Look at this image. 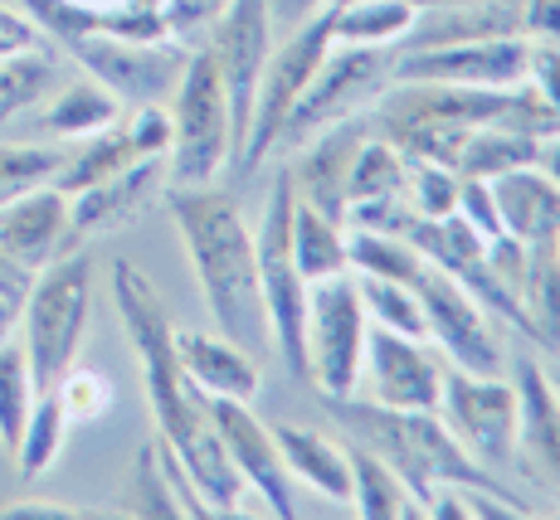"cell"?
Returning <instances> with one entry per match:
<instances>
[{"label": "cell", "instance_id": "29", "mask_svg": "<svg viewBox=\"0 0 560 520\" xmlns=\"http://www.w3.org/2000/svg\"><path fill=\"white\" fill-rule=\"evenodd\" d=\"M541 156V142L532 132H516V127H502V122H488V127H472L458 146V161L454 170L468 180H498L516 166H532Z\"/></svg>", "mask_w": 560, "mask_h": 520}, {"label": "cell", "instance_id": "53", "mask_svg": "<svg viewBox=\"0 0 560 520\" xmlns=\"http://www.w3.org/2000/svg\"><path fill=\"white\" fill-rule=\"evenodd\" d=\"M15 331H20V297H10V292L0 287V345H5Z\"/></svg>", "mask_w": 560, "mask_h": 520}, {"label": "cell", "instance_id": "56", "mask_svg": "<svg viewBox=\"0 0 560 520\" xmlns=\"http://www.w3.org/2000/svg\"><path fill=\"white\" fill-rule=\"evenodd\" d=\"M546 355H551V361L541 365V370H546V385H551V394L560 399V345H556V351H546Z\"/></svg>", "mask_w": 560, "mask_h": 520}, {"label": "cell", "instance_id": "10", "mask_svg": "<svg viewBox=\"0 0 560 520\" xmlns=\"http://www.w3.org/2000/svg\"><path fill=\"white\" fill-rule=\"evenodd\" d=\"M419 307H424V331L434 341V351L444 355V365L468 375H502L508 370V351L498 341L492 311L472 297L458 277L439 273L424 263V273L415 277Z\"/></svg>", "mask_w": 560, "mask_h": 520}, {"label": "cell", "instance_id": "3", "mask_svg": "<svg viewBox=\"0 0 560 520\" xmlns=\"http://www.w3.org/2000/svg\"><path fill=\"white\" fill-rule=\"evenodd\" d=\"M327 409L351 428V438L365 442L375 458L390 462V472L409 486L419 506L429 516L439 486L463 482V486H502L492 472H482V462L444 428L439 409H381L365 399H327Z\"/></svg>", "mask_w": 560, "mask_h": 520}, {"label": "cell", "instance_id": "11", "mask_svg": "<svg viewBox=\"0 0 560 520\" xmlns=\"http://www.w3.org/2000/svg\"><path fill=\"white\" fill-rule=\"evenodd\" d=\"M63 49L122 107H142V103H166L176 93L180 69H186L196 45H176V39H117V35L93 29V35L73 39Z\"/></svg>", "mask_w": 560, "mask_h": 520}, {"label": "cell", "instance_id": "36", "mask_svg": "<svg viewBox=\"0 0 560 520\" xmlns=\"http://www.w3.org/2000/svg\"><path fill=\"white\" fill-rule=\"evenodd\" d=\"M122 511H127V516H147V520H176V516H186V506H180L176 486H171L166 468H161L156 438L142 442V452H137L132 482H127V492H122Z\"/></svg>", "mask_w": 560, "mask_h": 520}, {"label": "cell", "instance_id": "48", "mask_svg": "<svg viewBox=\"0 0 560 520\" xmlns=\"http://www.w3.org/2000/svg\"><path fill=\"white\" fill-rule=\"evenodd\" d=\"M30 49H45V29H39L25 10L0 5V59H10V54H30Z\"/></svg>", "mask_w": 560, "mask_h": 520}, {"label": "cell", "instance_id": "22", "mask_svg": "<svg viewBox=\"0 0 560 520\" xmlns=\"http://www.w3.org/2000/svg\"><path fill=\"white\" fill-rule=\"evenodd\" d=\"M176 361L190 385L210 399H244V404H254L258 385H264L258 355L234 345L224 331H176Z\"/></svg>", "mask_w": 560, "mask_h": 520}, {"label": "cell", "instance_id": "23", "mask_svg": "<svg viewBox=\"0 0 560 520\" xmlns=\"http://www.w3.org/2000/svg\"><path fill=\"white\" fill-rule=\"evenodd\" d=\"M492 200H498L502 229H508L516 244H556L560 234V186L546 176L541 166H516L508 176L488 180Z\"/></svg>", "mask_w": 560, "mask_h": 520}, {"label": "cell", "instance_id": "18", "mask_svg": "<svg viewBox=\"0 0 560 520\" xmlns=\"http://www.w3.org/2000/svg\"><path fill=\"white\" fill-rule=\"evenodd\" d=\"M409 214V161L385 137H365L347 180V229L405 234Z\"/></svg>", "mask_w": 560, "mask_h": 520}, {"label": "cell", "instance_id": "59", "mask_svg": "<svg viewBox=\"0 0 560 520\" xmlns=\"http://www.w3.org/2000/svg\"><path fill=\"white\" fill-rule=\"evenodd\" d=\"M556 253H560V234H556Z\"/></svg>", "mask_w": 560, "mask_h": 520}, {"label": "cell", "instance_id": "38", "mask_svg": "<svg viewBox=\"0 0 560 520\" xmlns=\"http://www.w3.org/2000/svg\"><path fill=\"white\" fill-rule=\"evenodd\" d=\"M49 88H54V54L30 49V54L0 59V127L10 117L30 113L35 103H45Z\"/></svg>", "mask_w": 560, "mask_h": 520}, {"label": "cell", "instance_id": "57", "mask_svg": "<svg viewBox=\"0 0 560 520\" xmlns=\"http://www.w3.org/2000/svg\"><path fill=\"white\" fill-rule=\"evenodd\" d=\"M122 5H137V10H161V0H122Z\"/></svg>", "mask_w": 560, "mask_h": 520}, {"label": "cell", "instance_id": "24", "mask_svg": "<svg viewBox=\"0 0 560 520\" xmlns=\"http://www.w3.org/2000/svg\"><path fill=\"white\" fill-rule=\"evenodd\" d=\"M278 442V458L293 482L312 486V492L331 496V501H347L351 506V458H347V442H331L327 433L317 428H298V424H268Z\"/></svg>", "mask_w": 560, "mask_h": 520}, {"label": "cell", "instance_id": "55", "mask_svg": "<svg viewBox=\"0 0 560 520\" xmlns=\"http://www.w3.org/2000/svg\"><path fill=\"white\" fill-rule=\"evenodd\" d=\"M415 10H424V5H522V0H409Z\"/></svg>", "mask_w": 560, "mask_h": 520}, {"label": "cell", "instance_id": "16", "mask_svg": "<svg viewBox=\"0 0 560 520\" xmlns=\"http://www.w3.org/2000/svg\"><path fill=\"white\" fill-rule=\"evenodd\" d=\"M210 424L224 442V458L234 462L240 482L249 486V496L264 506L268 516L278 520H293L298 516V501H293V476H288L283 458H278V442H273V428L258 424V414L244 399H210Z\"/></svg>", "mask_w": 560, "mask_h": 520}, {"label": "cell", "instance_id": "17", "mask_svg": "<svg viewBox=\"0 0 560 520\" xmlns=\"http://www.w3.org/2000/svg\"><path fill=\"white\" fill-rule=\"evenodd\" d=\"M365 137H371V113H357L347 122H331L327 132H317L312 142L298 146L293 166H288L293 200L312 204L327 220L347 224V180H351V161H357Z\"/></svg>", "mask_w": 560, "mask_h": 520}, {"label": "cell", "instance_id": "12", "mask_svg": "<svg viewBox=\"0 0 560 520\" xmlns=\"http://www.w3.org/2000/svg\"><path fill=\"white\" fill-rule=\"evenodd\" d=\"M205 49H210V59H214L224 97H230L234 161H240L244 137H249L258 79H264V69H268V54H273V10H268V0H230V10L205 29Z\"/></svg>", "mask_w": 560, "mask_h": 520}, {"label": "cell", "instance_id": "49", "mask_svg": "<svg viewBox=\"0 0 560 520\" xmlns=\"http://www.w3.org/2000/svg\"><path fill=\"white\" fill-rule=\"evenodd\" d=\"M522 35L560 49V0H522Z\"/></svg>", "mask_w": 560, "mask_h": 520}, {"label": "cell", "instance_id": "42", "mask_svg": "<svg viewBox=\"0 0 560 520\" xmlns=\"http://www.w3.org/2000/svg\"><path fill=\"white\" fill-rule=\"evenodd\" d=\"M54 45H73V39L93 35L103 25V5H83V0H15Z\"/></svg>", "mask_w": 560, "mask_h": 520}, {"label": "cell", "instance_id": "32", "mask_svg": "<svg viewBox=\"0 0 560 520\" xmlns=\"http://www.w3.org/2000/svg\"><path fill=\"white\" fill-rule=\"evenodd\" d=\"M132 161H142V156L132 151V142H127V132H122V117H117L113 127L83 137V146L73 151V156H63L54 186H59L63 194H79V190L98 186V180H107V176H117V170H127Z\"/></svg>", "mask_w": 560, "mask_h": 520}, {"label": "cell", "instance_id": "33", "mask_svg": "<svg viewBox=\"0 0 560 520\" xmlns=\"http://www.w3.org/2000/svg\"><path fill=\"white\" fill-rule=\"evenodd\" d=\"M347 258H351V273H365V277L415 283L424 273V258L415 253V244L405 234H385V229H347Z\"/></svg>", "mask_w": 560, "mask_h": 520}, {"label": "cell", "instance_id": "19", "mask_svg": "<svg viewBox=\"0 0 560 520\" xmlns=\"http://www.w3.org/2000/svg\"><path fill=\"white\" fill-rule=\"evenodd\" d=\"M73 229H69V194L59 186H35L20 200L0 204V253L20 263L25 273H39L54 258L73 253Z\"/></svg>", "mask_w": 560, "mask_h": 520}, {"label": "cell", "instance_id": "46", "mask_svg": "<svg viewBox=\"0 0 560 520\" xmlns=\"http://www.w3.org/2000/svg\"><path fill=\"white\" fill-rule=\"evenodd\" d=\"M458 214L472 224L482 238H502L508 229H502V214H498V200H492V186L488 180H468L463 176V190H458Z\"/></svg>", "mask_w": 560, "mask_h": 520}, {"label": "cell", "instance_id": "35", "mask_svg": "<svg viewBox=\"0 0 560 520\" xmlns=\"http://www.w3.org/2000/svg\"><path fill=\"white\" fill-rule=\"evenodd\" d=\"M35 399H39V389H35V375H30V355H25V345L10 335V341L0 345V448L5 452H15Z\"/></svg>", "mask_w": 560, "mask_h": 520}, {"label": "cell", "instance_id": "47", "mask_svg": "<svg viewBox=\"0 0 560 520\" xmlns=\"http://www.w3.org/2000/svg\"><path fill=\"white\" fill-rule=\"evenodd\" d=\"M526 83H532V93L560 117V49L556 45H532V59H526Z\"/></svg>", "mask_w": 560, "mask_h": 520}, {"label": "cell", "instance_id": "6", "mask_svg": "<svg viewBox=\"0 0 560 520\" xmlns=\"http://www.w3.org/2000/svg\"><path fill=\"white\" fill-rule=\"evenodd\" d=\"M258 248V292L268 311V341L283 355V370L307 385V277L293 263V180L288 166L268 190L264 220L254 234Z\"/></svg>", "mask_w": 560, "mask_h": 520}, {"label": "cell", "instance_id": "27", "mask_svg": "<svg viewBox=\"0 0 560 520\" xmlns=\"http://www.w3.org/2000/svg\"><path fill=\"white\" fill-rule=\"evenodd\" d=\"M351 458V506L365 520H415L424 516V506L409 496V486L390 472V462L375 458L365 442H351L347 448Z\"/></svg>", "mask_w": 560, "mask_h": 520}, {"label": "cell", "instance_id": "43", "mask_svg": "<svg viewBox=\"0 0 560 520\" xmlns=\"http://www.w3.org/2000/svg\"><path fill=\"white\" fill-rule=\"evenodd\" d=\"M54 394H59L69 424H93V418H103L107 409H113V385H107V375L83 370L79 361L63 370V379L54 385Z\"/></svg>", "mask_w": 560, "mask_h": 520}, {"label": "cell", "instance_id": "52", "mask_svg": "<svg viewBox=\"0 0 560 520\" xmlns=\"http://www.w3.org/2000/svg\"><path fill=\"white\" fill-rule=\"evenodd\" d=\"M30 283H35V273H25V268H20V263H10V258L0 253V287H5L10 297H20V302H25Z\"/></svg>", "mask_w": 560, "mask_h": 520}, {"label": "cell", "instance_id": "51", "mask_svg": "<svg viewBox=\"0 0 560 520\" xmlns=\"http://www.w3.org/2000/svg\"><path fill=\"white\" fill-rule=\"evenodd\" d=\"M331 0H268V10H273V29H298L303 20H312L317 10H327Z\"/></svg>", "mask_w": 560, "mask_h": 520}, {"label": "cell", "instance_id": "26", "mask_svg": "<svg viewBox=\"0 0 560 520\" xmlns=\"http://www.w3.org/2000/svg\"><path fill=\"white\" fill-rule=\"evenodd\" d=\"M516 311H522L516 331H522L536 351H556L560 345V253H556V244L526 248Z\"/></svg>", "mask_w": 560, "mask_h": 520}, {"label": "cell", "instance_id": "37", "mask_svg": "<svg viewBox=\"0 0 560 520\" xmlns=\"http://www.w3.org/2000/svg\"><path fill=\"white\" fill-rule=\"evenodd\" d=\"M357 292L365 302V317L371 327H385V331H400V335H424V307H419V292L415 283H395V277H365L357 273Z\"/></svg>", "mask_w": 560, "mask_h": 520}, {"label": "cell", "instance_id": "25", "mask_svg": "<svg viewBox=\"0 0 560 520\" xmlns=\"http://www.w3.org/2000/svg\"><path fill=\"white\" fill-rule=\"evenodd\" d=\"M492 35H522V5H424L415 10V25L395 45V54L463 45V39H492Z\"/></svg>", "mask_w": 560, "mask_h": 520}, {"label": "cell", "instance_id": "44", "mask_svg": "<svg viewBox=\"0 0 560 520\" xmlns=\"http://www.w3.org/2000/svg\"><path fill=\"white\" fill-rule=\"evenodd\" d=\"M122 132H127V142H132V151L142 161H166V151H171V113L161 103L127 107Z\"/></svg>", "mask_w": 560, "mask_h": 520}, {"label": "cell", "instance_id": "31", "mask_svg": "<svg viewBox=\"0 0 560 520\" xmlns=\"http://www.w3.org/2000/svg\"><path fill=\"white\" fill-rule=\"evenodd\" d=\"M117 117H122V103L98 79H79L63 93H54V103L45 107V132L63 137V142H83V137L113 127Z\"/></svg>", "mask_w": 560, "mask_h": 520}, {"label": "cell", "instance_id": "9", "mask_svg": "<svg viewBox=\"0 0 560 520\" xmlns=\"http://www.w3.org/2000/svg\"><path fill=\"white\" fill-rule=\"evenodd\" d=\"M327 54H331V5L303 20L283 45H273V54H268V69L258 79V97H254L249 137H244V151L234 161V176H254L258 161L273 156L288 113H293V103L303 97V88L312 83V73L322 69Z\"/></svg>", "mask_w": 560, "mask_h": 520}, {"label": "cell", "instance_id": "2", "mask_svg": "<svg viewBox=\"0 0 560 520\" xmlns=\"http://www.w3.org/2000/svg\"><path fill=\"white\" fill-rule=\"evenodd\" d=\"M166 210L196 268L214 331H224L249 355H264L273 341H268V311L258 292L254 229L244 224L240 200L220 186H166Z\"/></svg>", "mask_w": 560, "mask_h": 520}, {"label": "cell", "instance_id": "14", "mask_svg": "<svg viewBox=\"0 0 560 520\" xmlns=\"http://www.w3.org/2000/svg\"><path fill=\"white\" fill-rule=\"evenodd\" d=\"M444 370L448 365L439 361V351H429L424 335L371 327L357 375V399L381 409H439Z\"/></svg>", "mask_w": 560, "mask_h": 520}, {"label": "cell", "instance_id": "50", "mask_svg": "<svg viewBox=\"0 0 560 520\" xmlns=\"http://www.w3.org/2000/svg\"><path fill=\"white\" fill-rule=\"evenodd\" d=\"M0 516L5 520H79L83 511H73V506H63V501H15Z\"/></svg>", "mask_w": 560, "mask_h": 520}, {"label": "cell", "instance_id": "30", "mask_svg": "<svg viewBox=\"0 0 560 520\" xmlns=\"http://www.w3.org/2000/svg\"><path fill=\"white\" fill-rule=\"evenodd\" d=\"M293 263H298V273L307 277V287L322 283V277L351 273L347 224L327 220V214H317L312 204H298L293 200Z\"/></svg>", "mask_w": 560, "mask_h": 520}, {"label": "cell", "instance_id": "58", "mask_svg": "<svg viewBox=\"0 0 560 520\" xmlns=\"http://www.w3.org/2000/svg\"><path fill=\"white\" fill-rule=\"evenodd\" d=\"M83 5H117V0H83Z\"/></svg>", "mask_w": 560, "mask_h": 520}, {"label": "cell", "instance_id": "20", "mask_svg": "<svg viewBox=\"0 0 560 520\" xmlns=\"http://www.w3.org/2000/svg\"><path fill=\"white\" fill-rule=\"evenodd\" d=\"M166 186V161H132L127 170L98 180V186L69 194V229H73V244L93 234H113L122 229L127 220L147 210L156 200V190Z\"/></svg>", "mask_w": 560, "mask_h": 520}, {"label": "cell", "instance_id": "34", "mask_svg": "<svg viewBox=\"0 0 560 520\" xmlns=\"http://www.w3.org/2000/svg\"><path fill=\"white\" fill-rule=\"evenodd\" d=\"M69 428L73 424H69V414H63L59 394H39L35 409H30V418H25V433H20V442H15V468L25 482H35V476H45L54 468Z\"/></svg>", "mask_w": 560, "mask_h": 520}, {"label": "cell", "instance_id": "40", "mask_svg": "<svg viewBox=\"0 0 560 520\" xmlns=\"http://www.w3.org/2000/svg\"><path fill=\"white\" fill-rule=\"evenodd\" d=\"M409 161V214L415 220H444V214L458 210V190H463V176L454 166H439V161H419V156H405Z\"/></svg>", "mask_w": 560, "mask_h": 520}, {"label": "cell", "instance_id": "41", "mask_svg": "<svg viewBox=\"0 0 560 520\" xmlns=\"http://www.w3.org/2000/svg\"><path fill=\"white\" fill-rule=\"evenodd\" d=\"M63 166V151L54 146H10L0 142V204L20 200L25 190L49 186Z\"/></svg>", "mask_w": 560, "mask_h": 520}, {"label": "cell", "instance_id": "54", "mask_svg": "<svg viewBox=\"0 0 560 520\" xmlns=\"http://www.w3.org/2000/svg\"><path fill=\"white\" fill-rule=\"evenodd\" d=\"M536 166H541L546 176H551L556 186H560V132H556V137H546V142H541V156H536Z\"/></svg>", "mask_w": 560, "mask_h": 520}, {"label": "cell", "instance_id": "28", "mask_svg": "<svg viewBox=\"0 0 560 520\" xmlns=\"http://www.w3.org/2000/svg\"><path fill=\"white\" fill-rule=\"evenodd\" d=\"M415 25L409 0H337L331 5V45L395 49Z\"/></svg>", "mask_w": 560, "mask_h": 520}, {"label": "cell", "instance_id": "4", "mask_svg": "<svg viewBox=\"0 0 560 520\" xmlns=\"http://www.w3.org/2000/svg\"><path fill=\"white\" fill-rule=\"evenodd\" d=\"M89 302H93V258L63 253L49 268H39L20 302V345L30 355L39 394H54L73 361H79L83 331H89Z\"/></svg>", "mask_w": 560, "mask_h": 520}, {"label": "cell", "instance_id": "21", "mask_svg": "<svg viewBox=\"0 0 560 520\" xmlns=\"http://www.w3.org/2000/svg\"><path fill=\"white\" fill-rule=\"evenodd\" d=\"M512 385H516V458L536 468L546 486L560 492V399L546 385V370L532 355L512 361Z\"/></svg>", "mask_w": 560, "mask_h": 520}, {"label": "cell", "instance_id": "8", "mask_svg": "<svg viewBox=\"0 0 560 520\" xmlns=\"http://www.w3.org/2000/svg\"><path fill=\"white\" fill-rule=\"evenodd\" d=\"M365 331L371 317L357 292V273L322 277L307 287V385H317L322 399L357 394Z\"/></svg>", "mask_w": 560, "mask_h": 520}, {"label": "cell", "instance_id": "5", "mask_svg": "<svg viewBox=\"0 0 560 520\" xmlns=\"http://www.w3.org/2000/svg\"><path fill=\"white\" fill-rule=\"evenodd\" d=\"M234 166V117L210 49L196 45L171 93V151L166 186H220Z\"/></svg>", "mask_w": 560, "mask_h": 520}, {"label": "cell", "instance_id": "7", "mask_svg": "<svg viewBox=\"0 0 560 520\" xmlns=\"http://www.w3.org/2000/svg\"><path fill=\"white\" fill-rule=\"evenodd\" d=\"M390 88V49L375 45H331L322 59V69L312 73L303 97L293 103L283 132H278L273 151H293L312 142L317 132H327L331 122H347L357 113H371L375 97Z\"/></svg>", "mask_w": 560, "mask_h": 520}, {"label": "cell", "instance_id": "1", "mask_svg": "<svg viewBox=\"0 0 560 520\" xmlns=\"http://www.w3.org/2000/svg\"><path fill=\"white\" fill-rule=\"evenodd\" d=\"M113 302L117 317H122V331L137 351V365H142V385H147V404H152L156 418V438L166 442L180 458V468L190 472L196 492L205 496L214 516H240L249 486L240 482L234 462L224 458V442L210 424V404L205 394L186 379L176 361V327H171V311L161 302V292L147 283V273L127 258L113 263Z\"/></svg>", "mask_w": 560, "mask_h": 520}, {"label": "cell", "instance_id": "45", "mask_svg": "<svg viewBox=\"0 0 560 520\" xmlns=\"http://www.w3.org/2000/svg\"><path fill=\"white\" fill-rule=\"evenodd\" d=\"M224 10H230V0H161V25H166V35L176 39V45H190Z\"/></svg>", "mask_w": 560, "mask_h": 520}, {"label": "cell", "instance_id": "13", "mask_svg": "<svg viewBox=\"0 0 560 520\" xmlns=\"http://www.w3.org/2000/svg\"><path fill=\"white\" fill-rule=\"evenodd\" d=\"M439 418L478 462L508 468L516 458V385L502 375H468L444 370V394H439Z\"/></svg>", "mask_w": 560, "mask_h": 520}, {"label": "cell", "instance_id": "15", "mask_svg": "<svg viewBox=\"0 0 560 520\" xmlns=\"http://www.w3.org/2000/svg\"><path fill=\"white\" fill-rule=\"evenodd\" d=\"M532 39L526 35H492L463 39V45L434 49H390V83H468V88H516L526 83Z\"/></svg>", "mask_w": 560, "mask_h": 520}, {"label": "cell", "instance_id": "39", "mask_svg": "<svg viewBox=\"0 0 560 520\" xmlns=\"http://www.w3.org/2000/svg\"><path fill=\"white\" fill-rule=\"evenodd\" d=\"M429 516H439V520H522L526 501H522V496H512L508 486H463V482H448V486H439V492H434Z\"/></svg>", "mask_w": 560, "mask_h": 520}]
</instances>
